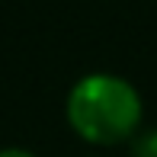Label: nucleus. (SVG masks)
Listing matches in <instances>:
<instances>
[{
    "label": "nucleus",
    "instance_id": "nucleus-3",
    "mask_svg": "<svg viewBox=\"0 0 157 157\" xmlns=\"http://www.w3.org/2000/svg\"><path fill=\"white\" fill-rule=\"evenodd\" d=\"M0 157H39V154L26 151V147H3V151H0Z\"/></svg>",
    "mask_w": 157,
    "mask_h": 157
},
{
    "label": "nucleus",
    "instance_id": "nucleus-1",
    "mask_svg": "<svg viewBox=\"0 0 157 157\" xmlns=\"http://www.w3.org/2000/svg\"><path fill=\"white\" fill-rule=\"evenodd\" d=\"M64 112H67V125L83 141L99 147L132 141L141 132V119H144L138 90L125 77L106 71L80 77L67 93Z\"/></svg>",
    "mask_w": 157,
    "mask_h": 157
},
{
    "label": "nucleus",
    "instance_id": "nucleus-2",
    "mask_svg": "<svg viewBox=\"0 0 157 157\" xmlns=\"http://www.w3.org/2000/svg\"><path fill=\"white\" fill-rule=\"evenodd\" d=\"M128 144H132V157H157V128H141Z\"/></svg>",
    "mask_w": 157,
    "mask_h": 157
}]
</instances>
